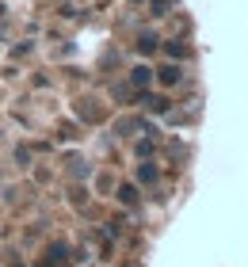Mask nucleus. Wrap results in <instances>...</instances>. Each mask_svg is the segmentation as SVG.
Listing matches in <instances>:
<instances>
[{"instance_id": "f257e3e1", "label": "nucleus", "mask_w": 248, "mask_h": 267, "mask_svg": "<svg viewBox=\"0 0 248 267\" xmlns=\"http://www.w3.org/2000/svg\"><path fill=\"white\" fill-rule=\"evenodd\" d=\"M149 80H153V69H145V65H141V69H134V84H141V88H145Z\"/></svg>"}, {"instance_id": "f03ea898", "label": "nucleus", "mask_w": 248, "mask_h": 267, "mask_svg": "<svg viewBox=\"0 0 248 267\" xmlns=\"http://www.w3.org/2000/svg\"><path fill=\"white\" fill-rule=\"evenodd\" d=\"M161 80H164V84H176V80H180V69H176V65H168V69L161 73Z\"/></svg>"}]
</instances>
